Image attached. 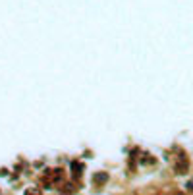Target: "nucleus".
I'll list each match as a JSON object with an SVG mask.
<instances>
[{"label":"nucleus","mask_w":193,"mask_h":195,"mask_svg":"<svg viewBox=\"0 0 193 195\" xmlns=\"http://www.w3.org/2000/svg\"><path fill=\"white\" fill-rule=\"evenodd\" d=\"M72 172L81 174V164H79V162H72Z\"/></svg>","instance_id":"obj_1"},{"label":"nucleus","mask_w":193,"mask_h":195,"mask_svg":"<svg viewBox=\"0 0 193 195\" xmlns=\"http://www.w3.org/2000/svg\"><path fill=\"white\" fill-rule=\"evenodd\" d=\"M95 182H106V174H97Z\"/></svg>","instance_id":"obj_2"}]
</instances>
